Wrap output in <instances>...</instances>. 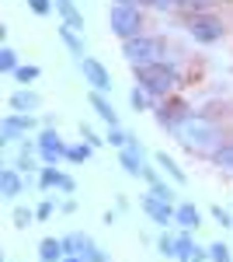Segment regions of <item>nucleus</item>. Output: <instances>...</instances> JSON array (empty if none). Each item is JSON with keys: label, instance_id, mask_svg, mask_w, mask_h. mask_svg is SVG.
<instances>
[{"label": "nucleus", "instance_id": "1", "mask_svg": "<svg viewBox=\"0 0 233 262\" xmlns=\"http://www.w3.org/2000/svg\"><path fill=\"white\" fill-rule=\"evenodd\" d=\"M174 137L185 150H192V154L198 150L202 154V150H216L223 143V129L213 119H205V116H192V119H185L174 129Z\"/></svg>", "mask_w": 233, "mask_h": 262}, {"label": "nucleus", "instance_id": "2", "mask_svg": "<svg viewBox=\"0 0 233 262\" xmlns=\"http://www.w3.org/2000/svg\"><path fill=\"white\" fill-rule=\"evenodd\" d=\"M133 77L143 91H150L160 101V98H171V91L181 84V70L174 63L160 60V63H146V67H133Z\"/></svg>", "mask_w": 233, "mask_h": 262}, {"label": "nucleus", "instance_id": "3", "mask_svg": "<svg viewBox=\"0 0 233 262\" xmlns=\"http://www.w3.org/2000/svg\"><path fill=\"white\" fill-rule=\"evenodd\" d=\"M122 56L129 60V67H146V63H160L167 56V46L164 39H157V35H136V39H125L122 42Z\"/></svg>", "mask_w": 233, "mask_h": 262}, {"label": "nucleus", "instance_id": "4", "mask_svg": "<svg viewBox=\"0 0 233 262\" xmlns=\"http://www.w3.org/2000/svg\"><path fill=\"white\" fill-rule=\"evenodd\" d=\"M108 28H112V35H118L122 42L143 35V28H146L143 7H133V4H112V11H108Z\"/></svg>", "mask_w": 233, "mask_h": 262}, {"label": "nucleus", "instance_id": "5", "mask_svg": "<svg viewBox=\"0 0 233 262\" xmlns=\"http://www.w3.org/2000/svg\"><path fill=\"white\" fill-rule=\"evenodd\" d=\"M188 35H192L198 46H213V42H219L223 35H226V25H223V18H216V14H192L188 18Z\"/></svg>", "mask_w": 233, "mask_h": 262}, {"label": "nucleus", "instance_id": "6", "mask_svg": "<svg viewBox=\"0 0 233 262\" xmlns=\"http://www.w3.org/2000/svg\"><path fill=\"white\" fill-rule=\"evenodd\" d=\"M153 119L160 129H167V133H174L177 126L185 119H192V108H188V101H181V98H160L157 101V108H153Z\"/></svg>", "mask_w": 233, "mask_h": 262}, {"label": "nucleus", "instance_id": "7", "mask_svg": "<svg viewBox=\"0 0 233 262\" xmlns=\"http://www.w3.org/2000/svg\"><path fill=\"white\" fill-rule=\"evenodd\" d=\"M35 126H39V119L32 112H7L0 119V147H11L14 140H24Z\"/></svg>", "mask_w": 233, "mask_h": 262}, {"label": "nucleus", "instance_id": "8", "mask_svg": "<svg viewBox=\"0 0 233 262\" xmlns=\"http://www.w3.org/2000/svg\"><path fill=\"white\" fill-rule=\"evenodd\" d=\"M80 74H84V84H91V91H101V95H108L112 91V74H108V67L94 56H80L77 60Z\"/></svg>", "mask_w": 233, "mask_h": 262}, {"label": "nucleus", "instance_id": "9", "mask_svg": "<svg viewBox=\"0 0 233 262\" xmlns=\"http://www.w3.org/2000/svg\"><path fill=\"white\" fill-rule=\"evenodd\" d=\"M39 158H42V164L66 161V140L59 137V129H42L39 133Z\"/></svg>", "mask_w": 233, "mask_h": 262}, {"label": "nucleus", "instance_id": "10", "mask_svg": "<svg viewBox=\"0 0 233 262\" xmlns=\"http://www.w3.org/2000/svg\"><path fill=\"white\" fill-rule=\"evenodd\" d=\"M139 206H143V213H146L153 224H160V227H171V224H174V213H177L174 203H167V200H160V196H153V192H146V196L139 200Z\"/></svg>", "mask_w": 233, "mask_h": 262}, {"label": "nucleus", "instance_id": "11", "mask_svg": "<svg viewBox=\"0 0 233 262\" xmlns=\"http://www.w3.org/2000/svg\"><path fill=\"white\" fill-rule=\"evenodd\" d=\"M24 171L21 168H0V196L4 200H18L21 192H24Z\"/></svg>", "mask_w": 233, "mask_h": 262}, {"label": "nucleus", "instance_id": "12", "mask_svg": "<svg viewBox=\"0 0 233 262\" xmlns=\"http://www.w3.org/2000/svg\"><path fill=\"white\" fill-rule=\"evenodd\" d=\"M7 105H11V112H39L42 108V95L32 91V88H21V91H14V95L7 98Z\"/></svg>", "mask_w": 233, "mask_h": 262}, {"label": "nucleus", "instance_id": "13", "mask_svg": "<svg viewBox=\"0 0 233 262\" xmlns=\"http://www.w3.org/2000/svg\"><path fill=\"white\" fill-rule=\"evenodd\" d=\"M174 227H181V231H195V227H202V210H198L195 203H177Z\"/></svg>", "mask_w": 233, "mask_h": 262}, {"label": "nucleus", "instance_id": "14", "mask_svg": "<svg viewBox=\"0 0 233 262\" xmlns=\"http://www.w3.org/2000/svg\"><path fill=\"white\" fill-rule=\"evenodd\" d=\"M87 101H91V108L97 112V119H101V122H108V126H122V122H118L115 105H112V101L105 98L101 91H91V95H87Z\"/></svg>", "mask_w": 233, "mask_h": 262}, {"label": "nucleus", "instance_id": "15", "mask_svg": "<svg viewBox=\"0 0 233 262\" xmlns=\"http://www.w3.org/2000/svg\"><path fill=\"white\" fill-rule=\"evenodd\" d=\"M153 161H157V168H160V171H164L167 179L174 182V185H185V182H188V175H185V171L177 168V161L171 158V154H167V150H157V154H153Z\"/></svg>", "mask_w": 233, "mask_h": 262}, {"label": "nucleus", "instance_id": "16", "mask_svg": "<svg viewBox=\"0 0 233 262\" xmlns=\"http://www.w3.org/2000/svg\"><path fill=\"white\" fill-rule=\"evenodd\" d=\"M63 245H66V255H84V259H87V252H91L97 242L91 234H84V231H73V234L63 238Z\"/></svg>", "mask_w": 233, "mask_h": 262}, {"label": "nucleus", "instance_id": "17", "mask_svg": "<svg viewBox=\"0 0 233 262\" xmlns=\"http://www.w3.org/2000/svg\"><path fill=\"white\" fill-rule=\"evenodd\" d=\"M56 35L63 39V46H66V49H70L77 60L84 56V39L77 35V28H73V25H66V21H63V25H56Z\"/></svg>", "mask_w": 233, "mask_h": 262}, {"label": "nucleus", "instance_id": "18", "mask_svg": "<svg viewBox=\"0 0 233 262\" xmlns=\"http://www.w3.org/2000/svg\"><path fill=\"white\" fill-rule=\"evenodd\" d=\"M63 255H66L63 238H42V242H39V259H45V262H63Z\"/></svg>", "mask_w": 233, "mask_h": 262}, {"label": "nucleus", "instance_id": "19", "mask_svg": "<svg viewBox=\"0 0 233 262\" xmlns=\"http://www.w3.org/2000/svg\"><path fill=\"white\" fill-rule=\"evenodd\" d=\"M53 4H56L59 18L66 21V25H73L77 32H84V14L77 11V4H73V0H53Z\"/></svg>", "mask_w": 233, "mask_h": 262}, {"label": "nucleus", "instance_id": "20", "mask_svg": "<svg viewBox=\"0 0 233 262\" xmlns=\"http://www.w3.org/2000/svg\"><path fill=\"white\" fill-rule=\"evenodd\" d=\"M129 105H133V112H150V108H157V98L136 84V88L129 91Z\"/></svg>", "mask_w": 233, "mask_h": 262}, {"label": "nucleus", "instance_id": "21", "mask_svg": "<svg viewBox=\"0 0 233 262\" xmlns=\"http://www.w3.org/2000/svg\"><path fill=\"white\" fill-rule=\"evenodd\" d=\"M157 255H164V259H177V234H171L167 227H164V234L157 238Z\"/></svg>", "mask_w": 233, "mask_h": 262}, {"label": "nucleus", "instance_id": "22", "mask_svg": "<svg viewBox=\"0 0 233 262\" xmlns=\"http://www.w3.org/2000/svg\"><path fill=\"white\" fill-rule=\"evenodd\" d=\"M18 67H21V63H18V53L4 42V46H0V74H14Z\"/></svg>", "mask_w": 233, "mask_h": 262}, {"label": "nucleus", "instance_id": "23", "mask_svg": "<svg viewBox=\"0 0 233 262\" xmlns=\"http://www.w3.org/2000/svg\"><path fill=\"white\" fill-rule=\"evenodd\" d=\"M94 154V147L84 140V143H73V147H66V161H73V164H84L87 158Z\"/></svg>", "mask_w": 233, "mask_h": 262}, {"label": "nucleus", "instance_id": "24", "mask_svg": "<svg viewBox=\"0 0 233 262\" xmlns=\"http://www.w3.org/2000/svg\"><path fill=\"white\" fill-rule=\"evenodd\" d=\"M213 161L219 164V168H230V171H233V140L216 147V150H213Z\"/></svg>", "mask_w": 233, "mask_h": 262}, {"label": "nucleus", "instance_id": "25", "mask_svg": "<svg viewBox=\"0 0 233 262\" xmlns=\"http://www.w3.org/2000/svg\"><path fill=\"white\" fill-rule=\"evenodd\" d=\"M11 217H14V227H18V231H24V227H32V221H39L32 206H14V213H11Z\"/></svg>", "mask_w": 233, "mask_h": 262}, {"label": "nucleus", "instance_id": "26", "mask_svg": "<svg viewBox=\"0 0 233 262\" xmlns=\"http://www.w3.org/2000/svg\"><path fill=\"white\" fill-rule=\"evenodd\" d=\"M105 140L112 143V147H118V150H122V147H129V140H133V133H125L122 126H108V137H105Z\"/></svg>", "mask_w": 233, "mask_h": 262}, {"label": "nucleus", "instance_id": "27", "mask_svg": "<svg viewBox=\"0 0 233 262\" xmlns=\"http://www.w3.org/2000/svg\"><path fill=\"white\" fill-rule=\"evenodd\" d=\"M209 262H233V252H230V245H223V242H213V245H209Z\"/></svg>", "mask_w": 233, "mask_h": 262}, {"label": "nucleus", "instance_id": "28", "mask_svg": "<svg viewBox=\"0 0 233 262\" xmlns=\"http://www.w3.org/2000/svg\"><path fill=\"white\" fill-rule=\"evenodd\" d=\"M56 182H59V168L56 164H45L39 171V185L42 189H56Z\"/></svg>", "mask_w": 233, "mask_h": 262}, {"label": "nucleus", "instance_id": "29", "mask_svg": "<svg viewBox=\"0 0 233 262\" xmlns=\"http://www.w3.org/2000/svg\"><path fill=\"white\" fill-rule=\"evenodd\" d=\"M11 77H14V81H21V84H32V81H39V77H42V70L28 63V67H18V70H14Z\"/></svg>", "mask_w": 233, "mask_h": 262}, {"label": "nucleus", "instance_id": "30", "mask_svg": "<svg viewBox=\"0 0 233 262\" xmlns=\"http://www.w3.org/2000/svg\"><path fill=\"white\" fill-rule=\"evenodd\" d=\"M181 7H185L188 14H205V11L216 7V0H181Z\"/></svg>", "mask_w": 233, "mask_h": 262}, {"label": "nucleus", "instance_id": "31", "mask_svg": "<svg viewBox=\"0 0 233 262\" xmlns=\"http://www.w3.org/2000/svg\"><path fill=\"white\" fill-rule=\"evenodd\" d=\"M209 213H213V221L219 224V227H233V210H223V206L216 203V206L209 210Z\"/></svg>", "mask_w": 233, "mask_h": 262}, {"label": "nucleus", "instance_id": "32", "mask_svg": "<svg viewBox=\"0 0 233 262\" xmlns=\"http://www.w3.org/2000/svg\"><path fill=\"white\" fill-rule=\"evenodd\" d=\"M150 192H153V196H160V200H167V203H174V196H177V192H174V185H167L164 179L157 182V185H150Z\"/></svg>", "mask_w": 233, "mask_h": 262}, {"label": "nucleus", "instance_id": "33", "mask_svg": "<svg viewBox=\"0 0 233 262\" xmlns=\"http://www.w3.org/2000/svg\"><path fill=\"white\" fill-rule=\"evenodd\" d=\"M80 137L91 143V147H101V143H108V140H101V137H97V129L91 126V122H80Z\"/></svg>", "mask_w": 233, "mask_h": 262}, {"label": "nucleus", "instance_id": "34", "mask_svg": "<svg viewBox=\"0 0 233 262\" xmlns=\"http://www.w3.org/2000/svg\"><path fill=\"white\" fill-rule=\"evenodd\" d=\"M56 189L63 192V196H73V192H77V182H73V175H66V171H59V182H56Z\"/></svg>", "mask_w": 233, "mask_h": 262}, {"label": "nucleus", "instance_id": "35", "mask_svg": "<svg viewBox=\"0 0 233 262\" xmlns=\"http://www.w3.org/2000/svg\"><path fill=\"white\" fill-rule=\"evenodd\" d=\"M28 7H32V14H39V18H45V14H53V0H28Z\"/></svg>", "mask_w": 233, "mask_h": 262}, {"label": "nucleus", "instance_id": "36", "mask_svg": "<svg viewBox=\"0 0 233 262\" xmlns=\"http://www.w3.org/2000/svg\"><path fill=\"white\" fill-rule=\"evenodd\" d=\"M14 168H21L24 175H32V171H42V164L35 161V158H18V164H14Z\"/></svg>", "mask_w": 233, "mask_h": 262}, {"label": "nucleus", "instance_id": "37", "mask_svg": "<svg viewBox=\"0 0 233 262\" xmlns=\"http://www.w3.org/2000/svg\"><path fill=\"white\" fill-rule=\"evenodd\" d=\"M87 262H112V255H108V252H105L101 245H94V248L87 252Z\"/></svg>", "mask_w": 233, "mask_h": 262}, {"label": "nucleus", "instance_id": "38", "mask_svg": "<svg viewBox=\"0 0 233 262\" xmlns=\"http://www.w3.org/2000/svg\"><path fill=\"white\" fill-rule=\"evenodd\" d=\"M35 217H39V221H49V217H53V200L39 203V206H35Z\"/></svg>", "mask_w": 233, "mask_h": 262}, {"label": "nucleus", "instance_id": "39", "mask_svg": "<svg viewBox=\"0 0 233 262\" xmlns=\"http://www.w3.org/2000/svg\"><path fill=\"white\" fill-rule=\"evenodd\" d=\"M150 7H157V11H174V7H181V0H150Z\"/></svg>", "mask_w": 233, "mask_h": 262}, {"label": "nucleus", "instance_id": "40", "mask_svg": "<svg viewBox=\"0 0 233 262\" xmlns=\"http://www.w3.org/2000/svg\"><path fill=\"white\" fill-rule=\"evenodd\" d=\"M59 210H63V213H73V210H77V200H63V203H59Z\"/></svg>", "mask_w": 233, "mask_h": 262}, {"label": "nucleus", "instance_id": "41", "mask_svg": "<svg viewBox=\"0 0 233 262\" xmlns=\"http://www.w3.org/2000/svg\"><path fill=\"white\" fill-rule=\"evenodd\" d=\"M105 224H108V227H112V224H118V210H108V213H105Z\"/></svg>", "mask_w": 233, "mask_h": 262}, {"label": "nucleus", "instance_id": "42", "mask_svg": "<svg viewBox=\"0 0 233 262\" xmlns=\"http://www.w3.org/2000/svg\"><path fill=\"white\" fill-rule=\"evenodd\" d=\"M63 262H87L84 255H63Z\"/></svg>", "mask_w": 233, "mask_h": 262}, {"label": "nucleus", "instance_id": "43", "mask_svg": "<svg viewBox=\"0 0 233 262\" xmlns=\"http://www.w3.org/2000/svg\"><path fill=\"white\" fill-rule=\"evenodd\" d=\"M39 262H45V259H39Z\"/></svg>", "mask_w": 233, "mask_h": 262}]
</instances>
